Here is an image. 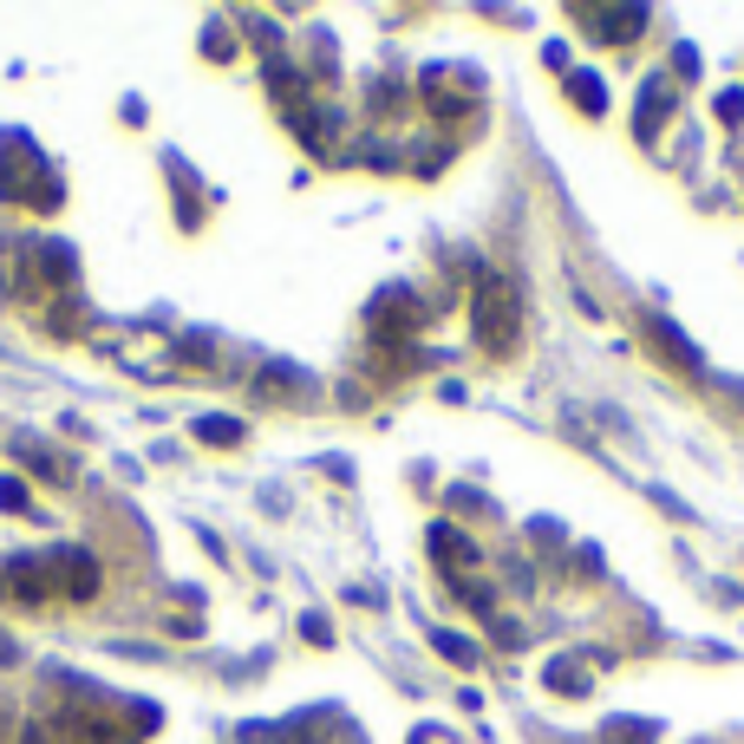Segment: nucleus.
I'll list each match as a JSON object with an SVG mask.
<instances>
[{
  "label": "nucleus",
  "mask_w": 744,
  "mask_h": 744,
  "mask_svg": "<svg viewBox=\"0 0 744 744\" xmlns=\"http://www.w3.org/2000/svg\"><path fill=\"white\" fill-rule=\"evenodd\" d=\"M471 327H477V340H484L490 353H510V346H516V327H523V294H516V281L490 275V281L477 288V301H471Z\"/></svg>",
  "instance_id": "obj_1"
},
{
  "label": "nucleus",
  "mask_w": 744,
  "mask_h": 744,
  "mask_svg": "<svg viewBox=\"0 0 744 744\" xmlns=\"http://www.w3.org/2000/svg\"><path fill=\"white\" fill-rule=\"evenodd\" d=\"M0 196L52 203V176H46V163L33 157V144H26V137H7V144H0Z\"/></svg>",
  "instance_id": "obj_2"
},
{
  "label": "nucleus",
  "mask_w": 744,
  "mask_h": 744,
  "mask_svg": "<svg viewBox=\"0 0 744 744\" xmlns=\"http://www.w3.org/2000/svg\"><path fill=\"white\" fill-rule=\"evenodd\" d=\"M196 431H203L209 444H216V438H222V444H235V438H242V425H229V418H203Z\"/></svg>",
  "instance_id": "obj_3"
},
{
  "label": "nucleus",
  "mask_w": 744,
  "mask_h": 744,
  "mask_svg": "<svg viewBox=\"0 0 744 744\" xmlns=\"http://www.w3.org/2000/svg\"><path fill=\"white\" fill-rule=\"evenodd\" d=\"M438 654H451L458 667H471V660H477V647H471V641H458V634H438Z\"/></svg>",
  "instance_id": "obj_4"
},
{
  "label": "nucleus",
  "mask_w": 744,
  "mask_h": 744,
  "mask_svg": "<svg viewBox=\"0 0 744 744\" xmlns=\"http://www.w3.org/2000/svg\"><path fill=\"white\" fill-rule=\"evenodd\" d=\"M575 105H588V111H601V78H588V72H582V78H575Z\"/></svg>",
  "instance_id": "obj_5"
},
{
  "label": "nucleus",
  "mask_w": 744,
  "mask_h": 744,
  "mask_svg": "<svg viewBox=\"0 0 744 744\" xmlns=\"http://www.w3.org/2000/svg\"><path fill=\"white\" fill-rule=\"evenodd\" d=\"M0 503H7V510H26V484H20V477H0Z\"/></svg>",
  "instance_id": "obj_6"
},
{
  "label": "nucleus",
  "mask_w": 744,
  "mask_h": 744,
  "mask_svg": "<svg viewBox=\"0 0 744 744\" xmlns=\"http://www.w3.org/2000/svg\"><path fill=\"white\" fill-rule=\"evenodd\" d=\"M0 667H13V641H0Z\"/></svg>",
  "instance_id": "obj_7"
}]
</instances>
